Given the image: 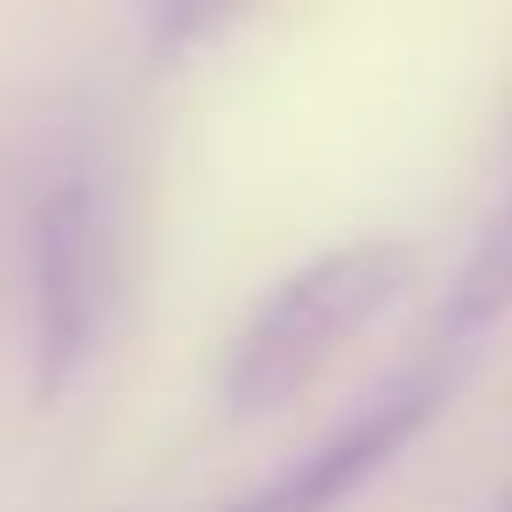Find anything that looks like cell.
I'll use <instances>...</instances> for the list:
<instances>
[{
    "mask_svg": "<svg viewBox=\"0 0 512 512\" xmlns=\"http://www.w3.org/2000/svg\"><path fill=\"white\" fill-rule=\"evenodd\" d=\"M435 407H442V379H428V372L421 379H400L393 393H379L372 407H358L344 428H330L316 449H302L281 477L253 484L225 512H337L365 477H379L435 421Z\"/></svg>",
    "mask_w": 512,
    "mask_h": 512,
    "instance_id": "3957f363",
    "label": "cell"
},
{
    "mask_svg": "<svg viewBox=\"0 0 512 512\" xmlns=\"http://www.w3.org/2000/svg\"><path fill=\"white\" fill-rule=\"evenodd\" d=\"M505 309H512V197L477 232V246H470V260H463V274L449 288V316L442 323H449V337H470V330L498 323Z\"/></svg>",
    "mask_w": 512,
    "mask_h": 512,
    "instance_id": "277c9868",
    "label": "cell"
},
{
    "mask_svg": "<svg viewBox=\"0 0 512 512\" xmlns=\"http://www.w3.org/2000/svg\"><path fill=\"white\" fill-rule=\"evenodd\" d=\"M498 512H512V498H505V505H498Z\"/></svg>",
    "mask_w": 512,
    "mask_h": 512,
    "instance_id": "5b68a950",
    "label": "cell"
},
{
    "mask_svg": "<svg viewBox=\"0 0 512 512\" xmlns=\"http://www.w3.org/2000/svg\"><path fill=\"white\" fill-rule=\"evenodd\" d=\"M414 267L421 253L407 239H358V246H337L295 267L239 330L232 365H225V407L253 421L309 393L330 372V358L414 288Z\"/></svg>",
    "mask_w": 512,
    "mask_h": 512,
    "instance_id": "6da1fadb",
    "label": "cell"
},
{
    "mask_svg": "<svg viewBox=\"0 0 512 512\" xmlns=\"http://www.w3.org/2000/svg\"><path fill=\"white\" fill-rule=\"evenodd\" d=\"M106 197L92 183V169H64L57 183H43L36 211H29V281H36V386L64 393L99 344L106 323Z\"/></svg>",
    "mask_w": 512,
    "mask_h": 512,
    "instance_id": "7a4b0ae2",
    "label": "cell"
}]
</instances>
